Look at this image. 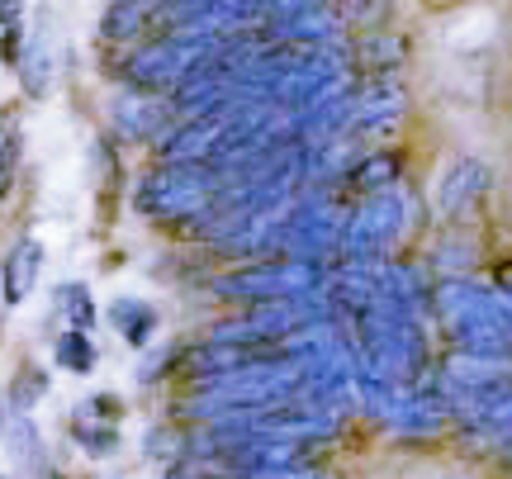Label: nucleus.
<instances>
[{
    "mask_svg": "<svg viewBox=\"0 0 512 479\" xmlns=\"http://www.w3.org/2000/svg\"><path fill=\"white\" fill-rule=\"evenodd\" d=\"M43 266H48V247H43L34 233H24V238L5 252V266H0V295H5V304H10V309L34 295Z\"/></svg>",
    "mask_w": 512,
    "mask_h": 479,
    "instance_id": "12",
    "label": "nucleus"
},
{
    "mask_svg": "<svg viewBox=\"0 0 512 479\" xmlns=\"http://www.w3.org/2000/svg\"><path fill=\"white\" fill-rule=\"evenodd\" d=\"M408 110V95L394 76H366L356 81V95H351V138L361 133H389Z\"/></svg>",
    "mask_w": 512,
    "mask_h": 479,
    "instance_id": "9",
    "label": "nucleus"
},
{
    "mask_svg": "<svg viewBox=\"0 0 512 479\" xmlns=\"http://www.w3.org/2000/svg\"><path fill=\"white\" fill-rule=\"evenodd\" d=\"M114 418H119V399H110V394L86 399V404L76 408V442L86 446L91 456H110L114 446H119Z\"/></svg>",
    "mask_w": 512,
    "mask_h": 479,
    "instance_id": "14",
    "label": "nucleus"
},
{
    "mask_svg": "<svg viewBox=\"0 0 512 479\" xmlns=\"http://www.w3.org/2000/svg\"><path fill=\"white\" fill-rule=\"evenodd\" d=\"M484 190H489V166L479 162V157H460L437 185V214L441 219H456L470 204L484 200Z\"/></svg>",
    "mask_w": 512,
    "mask_h": 479,
    "instance_id": "13",
    "label": "nucleus"
},
{
    "mask_svg": "<svg viewBox=\"0 0 512 479\" xmlns=\"http://www.w3.org/2000/svg\"><path fill=\"white\" fill-rule=\"evenodd\" d=\"M408 228V200L399 190H380V195H361L356 209L342 219V242L337 257L342 261H384L389 247L403 238Z\"/></svg>",
    "mask_w": 512,
    "mask_h": 479,
    "instance_id": "8",
    "label": "nucleus"
},
{
    "mask_svg": "<svg viewBox=\"0 0 512 479\" xmlns=\"http://www.w3.org/2000/svg\"><path fill=\"white\" fill-rule=\"evenodd\" d=\"M475 427H484L489 437H508V432H512V385L503 389V394H498V399L484 408V413H479Z\"/></svg>",
    "mask_w": 512,
    "mask_h": 479,
    "instance_id": "25",
    "label": "nucleus"
},
{
    "mask_svg": "<svg viewBox=\"0 0 512 479\" xmlns=\"http://www.w3.org/2000/svg\"><path fill=\"white\" fill-rule=\"evenodd\" d=\"M389 15H394V0H347L342 5V24H347L351 34L389 29Z\"/></svg>",
    "mask_w": 512,
    "mask_h": 479,
    "instance_id": "22",
    "label": "nucleus"
},
{
    "mask_svg": "<svg viewBox=\"0 0 512 479\" xmlns=\"http://www.w3.org/2000/svg\"><path fill=\"white\" fill-rule=\"evenodd\" d=\"M498 442H503V456L512 461V432H508V437H498Z\"/></svg>",
    "mask_w": 512,
    "mask_h": 479,
    "instance_id": "28",
    "label": "nucleus"
},
{
    "mask_svg": "<svg viewBox=\"0 0 512 479\" xmlns=\"http://www.w3.org/2000/svg\"><path fill=\"white\" fill-rule=\"evenodd\" d=\"M5 446H10V456L19 465H29V470H43V442H38L34 423H29V413H5Z\"/></svg>",
    "mask_w": 512,
    "mask_h": 479,
    "instance_id": "20",
    "label": "nucleus"
},
{
    "mask_svg": "<svg viewBox=\"0 0 512 479\" xmlns=\"http://www.w3.org/2000/svg\"><path fill=\"white\" fill-rule=\"evenodd\" d=\"M0 479H5V475H0Z\"/></svg>",
    "mask_w": 512,
    "mask_h": 479,
    "instance_id": "29",
    "label": "nucleus"
},
{
    "mask_svg": "<svg viewBox=\"0 0 512 479\" xmlns=\"http://www.w3.org/2000/svg\"><path fill=\"white\" fill-rule=\"evenodd\" d=\"M162 5L166 0H110V10L100 19V38L114 48H133L162 34Z\"/></svg>",
    "mask_w": 512,
    "mask_h": 479,
    "instance_id": "11",
    "label": "nucleus"
},
{
    "mask_svg": "<svg viewBox=\"0 0 512 479\" xmlns=\"http://www.w3.org/2000/svg\"><path fill=\"white\" fill-rule=\"evenodd\" d=\"M356 53H370L361 57L356 67L370 76H389V67H399L403 62V43L389 29H375V34H356Z\"/></svg>",
    "mask_w": 512,
    "mask_h": 479,
    "instance_id": "18",
    "label": "nucleus"
},
{
    "mask_svg": "<svg viewBox=\"0 0 512 479\" xmlns=\"http://www.w3.org/2000/svg\"><path fill=\"white\" fill-rule=\"evenodd\" d=\"M304 385V361L299 356H256L247 366L238 370H223V375H209L195 385V394L185 399V413L190 418H228V413H242V408H266V404H280L299 394Z\"/></svg>",
    "mask_w": 512,
    "mask_h": 479,
    "instance_id": "2",
    "label": "nucleus"
},
{
    "mask_svg": "<svg viewBox=\"0 0 512 479\" xmlns=\"http://www.w3.org/2000/svg\"><path fill=\"white\" fill-rule=\"evenodd\" d=\"M427 304L460 351L512 356V299L498 285H479L470 276H441L427 290Z\"/></svg>",
    "mask_w": 512,
    "mask_h": 479,
    "instance_id": "1",
    "label": "nucleus"
},
{
    "mask_svg": "<svg viewBox=\"0 0 512 479\" xmlns=\"http://www.w3.org/2000/svg\"><path fill=\"white\" fill-rule=\"evenodd\" d=\"M24 24V0H0V34Z\"/></svg>",
    "mask_w": 512,
    "mask_h": 479,
    "instance_id": "27",
    "label": "nucleus"
},
{
    "mask_svg": "<svg viewBox=\"0 0 512 479\" xmlns=\"http://www.w3.org/2000/svg\"><path fill=\"white\" fill-rule=\"evenodd\" d=\"M105 314H110L114 332H119V337H124L128 347H143L147 337H152V332H157V309H152V304H147V299L119 295V299H114V304H110V309H105Z\"/></svg>",
    "mask_w": 512,
    "mask_h": 479,
    "instance_id": "17",
    "label": "nucleus"
},
{
    "mask_svg": "<svg viewBox=\"0 0 512 479\" xmlns=\"http://www.w3.org/2000/svg\"><path fill=\"white\" fill-rule=\"evenodd\" d=\"M110 119L119 138H166L176 114H171V100L166 95H147V91H119L110 100Z\"/></svg>",
    "mask_w": 512,
    "mask_h": 479,
    "instance_id": "10",
    "label": "nucleus"
},
{
    "mask_svg": "<svg viewBox=\"0 0 512 479\" xmlns=\"http://www.w3.org/2000/svg\"><path fill=\"white\" fill-rule=\"evenodd\" d=\"M53 356H57V366L72 370V375H91V370L100 366V351H95L91 332H76V328H67L62 337H57Z\"/></svg>",
    "mask_w": 512,
    "mask_h": 479,
    "instance_id": "21",
    "label": "nucleus"
},
{
    "mask_svg": "<svg viewBox=\"0 0 512 479\" xmlns=\"http://www.w3.org/2000/svg\"><path fill=\"white\" fill-rule=\"evenodd\" d=\"M342 219H347V209L337 200V190L294 195V204L285 209V223H280V257L328 261L342 242Z\"/></svg>",
    "mask_w": 512,
    "mask_h": 479,
    "instance_id": "7",
    "label": "nucleus"
},
{
    "mask_svg": "<svg viewBox=\"0 0 512 479\" xmlns=\"http://www.w3.org/2000/svg\"><path fill=\"white\" fill-rule=\"evenodd\" d=\"M15 72H19L24 95H34V100H43V95H48V86H53V43H48V34H29V38H24V53H19Z\"/></svg>",
    "mask_w": 512,
    "mask_h": 479,
    "instance_id": "15",
    "label": "nucleus"
},
{
    "mask_svg": "<svg viewBox=\"0 0 512 479\" xmlns=\"http://www.w3.org/2000/svg\"><path fill=\"white\" fill-rule=\"evenodd\" d=\"M512 385V356H494V351H451L437 366V389L451 399L460 418L475 423L484 408Z\"/></svg>",
    "mask_w": 512,
    "mask_h": 479,
    "instance_id": "6",
    "label": "nucleus"
},
{
    "mask_svg": "<svg viewBox=\"0 0 512 479\" xmlns=\"http://www.w3.org/2000/svg\"><path fill=\"white\" fill-rule=\"evenodd\" d=\"M323 285H328V261L261 257L214 280V295L238 304H275V299H313L323 295Z\"/></svg>",
    "mask_w": 512,
    "mask_h": 479,
    "instance_id": "5",
    "label": "nucleus"
},
{
    "mask_svg": "<svg viewBox=\"0 0 512 479\" xmlns=\"http://www.w3.org/2000/svg\"><path fill=\"white\" fill-rule=\"evenodd\" d=\"M247 479H328L313 461H290V465H275V470H256Z\"/></svg>",
    "mask_w": 512,
    "mask_h": 479,
    "instance_id": "26",
    "label": "nucleus"
},
{
    "mask_svg": "<svg viewBox=\"0 0 512 479\" xmlns=\"http://www.w3.org/2000/svg\"><path fill=\"white\" fill-rule=\"evenodd\" d=\"M214 53H223L219 38H200V34H157L147 43H133L119 62L128 91H147V95H171L185 76L204 67Z\"/></svg>",
    "mask_w": 512,
    "mask_h": 479,
    "instance_id": "3",
    "label": "nucleus"
},
{
    "mask_svg": "<svg viewBox=\"0 0 512 479\" xmlns=\"http://www.w3.org/2000/svg\"><path fill=\"white\" fill-rule=\"evenodd\" d=\"M394 181H399V157L394 152H370V157H356L342 190H351V195H380V190H394Z\"/></svg>",
    "mask_w": 512,
    "mask_h": 479,
    "instance_id": "16",
    "label": "nucleus"
},
{
    "mask_svg": "<svg viewBox=\"0 0 512 479\" xmlns=\"http://www.w3.org/2000/svg\"><path fill=\"white\" fill-rule=\"evenodd\" d=\"M48 389V375H38V370H24L15 385H10V399H5V413H29L38 404V394Z\"/></svg>",
    "mask_w": 512,
    "mask_h": 479,
    "instance_id": "24",
    "label": "nucleus"
},
{
    "mask_svg": "<svg viewBox=\"0 0 512 479\" xmlns=\"http://www.w3.org/2000/svg\"><path fill=\"white\" fill-rule=\"evenodd\" d=\"M223 195L219 166L209 162H162L138 185V209L147 219L190 223L200 214H214V200Z\"/></svg>",
    "mask_w": 512,
    "mask_h": 479,
    "instance_id": "4",
    "label": "nucleus"
},
{
    "mask_svg": "<svg viewBox=\"0 0 512 479\" xmlns=\"http://www.w3.org/2000/svg\"><path fill=\"white\" fill-rule=\"evenodd\" d=\"M57 318L67 323V328H76V332H91L95 328V299H91V290L81 285V280H67V285H57Z\"/></svg>",
    "mask_w": 512,
    "mask_h": 479,
    "instance_id": "19",
    "label": "nucleus"
},
{
    "mask_svg": "<svg viewBox=\"0 0 512 479\" xmlns=\"http://www.w3.org/2000/svg\"><path fill=\"white\" fill-rule=\"evenodd\" d=\"M15 171H19V119H0V204L10 195L15 185Z\"/></svg>",
    "mask_w": 512,
    "mask_h": 479,
    "instance_id": "23",
    "label": "nucleus"
}]
</instances>
